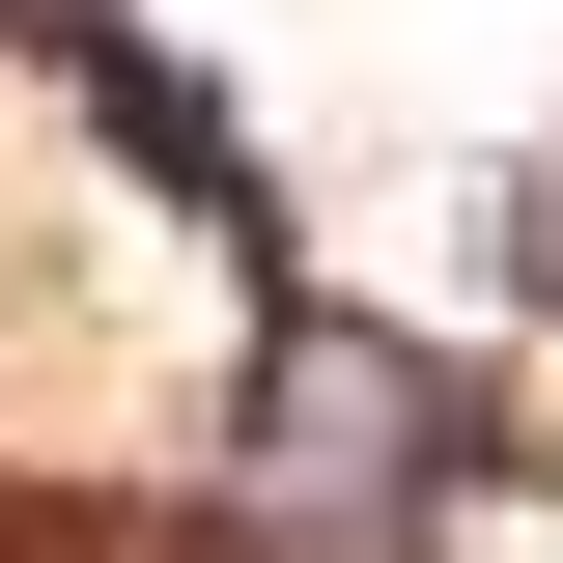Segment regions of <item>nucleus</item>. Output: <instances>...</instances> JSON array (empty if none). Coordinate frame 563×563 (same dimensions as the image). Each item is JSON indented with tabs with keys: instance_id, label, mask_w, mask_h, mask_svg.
I'll list each match as a JSON object with an SVG mask.
<instances>
[{
	"instance_id": "nucleus-1",
	"label": "nucleus",
	"mask_w": 563,
	"mask_h": 563,
	"mask_svg": "<svg viewBox=\"0 0 563 563\" xmlns=\"http://www.w3.org/2000/svg\"><path fill=\"white\" fill-rule=\"evenodd\" d=\"M254 451H282V536H395V507L451 479V395H422L395 339H282V422H254Z\"/></svg>"
}]
</instances>
